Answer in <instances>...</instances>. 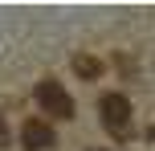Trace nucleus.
<instances>
[{"instance_id":"1","label":"nucleus","mask_w":155,"mask_h":151,"mask_svg":"<svg viewBox=\"0 0 155 151\" xmlns=\"http://www.w3.org/2000/svg\"><path fill=\"white\" fill-rule=\"evenodd\" d=\"M37 102H41V110L53 114V119H70L74 114V98L65 94L61 82H41L37 86Z\"/></svg>"},{"instance_id":"2","label":"nucleus","mask_w":155,"mask_h":151,"mask_svg":"<svg viewBox=\"0 0 155 151\" xmlns=\"http://www.w3.org/2000/svg\"><path fill=\"white\" fill-rule=\"evenodd\" d=\"M98 110H102L106 131L127 135V127H131V102H127L123 94H102V98H98Z\"/></svg>"},{"instance_id":"3","label":"nucleus","mask_w":155,"mask_h":151,"mask_svg":"<svg viewBox=\"0 0 155 151\" xmlns=\"http://www.w3.org/2000/svg\"><path fill=\"white\" fill-rule=\"evenodd\" d=\"M21 143L29 147V151H49L57 143V135H53V127H49V123H41V119H29L21 127Z\"/></svg>"},{"instance_id":"4","label":"nucleus","mask_w":155,"mask_h":151,"mask_svg":"<svg viewBox=\"0 0 155 151\" xmlns=\"http://www.w3.org/2000/svg\"><path fill=\"white\" fill-rule=\"evenodd\" d=\"M74 70H78V78H98V74H102V65L98 61H94V57H78V61H74Z\"/></svg>"},{"instance_id":"5","label":"nucleus","mask_w":155,"mask_h":151,"mask_svg":"<svg viewBox=\"0 0 155 151\" xmlns=\"http://www.w3.org/2000/svg\"><path fill=\"white\" fill-rule=\"evenodd\" d=\"M8 143V127H4V119H0V147Z\"/></svg>"},{"instance_id":"6","label":"nucleus","mask_w":155,"mask_h":151,"mask_svg":"<svg viewBox=\"0 0 155 151\" xmlns=\"http://www.w3.org/2000/svg\"><path fill=\"white\" fill-rule=\"evenodd\" d=\"M94 151H98V147H94Z\"/></svg>"}]
</instances>
